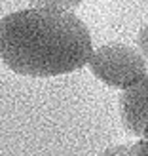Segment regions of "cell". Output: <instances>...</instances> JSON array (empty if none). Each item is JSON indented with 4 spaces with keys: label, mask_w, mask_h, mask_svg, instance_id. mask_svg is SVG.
<instances>
[{
    "label": "cell",
    "mask_w": 148,
    "mask_h": 156,
    "mask_svg": "<svg viewBox=\"0 0 148 156\" xmlns=\"http://www.w3.org/2000/svg\"><path fill=\"white\" fill-rule=\"evenodd\" d=\"M101 156H148V139L127 145H116L106 149Z\"/></svg>",
    "instance_id": "cell-4"
},
{
    "label": "cell",
    "mask_w": 148,
    "mask_h": 156,
    "mask_svg": "<svg viewBox=\"0 0 148 156\" xmlns=\"http://www.w3.org/2000/svg\"><path fill=\"white\" fill-rule=\"evenodd\" d=\"M143 139H148V124L144 126V129H143V135H141Z\"/></svg>",
    "instance_id": "cell-7"
},
{
    "label": "cell",
    "mask_w": 148,
    "mask_h": 156,
    "mask_svg": "<svg viewBox=\"0 0 148 156\" xmlns=\"http://www.w3.org/2000/svg\"><path fill=\"white\" fill-rule=\"evenodd\" d=\"M120 116L127 131L139 137L143 135V129L148 124V73L122 90Z\"/></svg>",
    "instance_id": "cell-3"
},
{
    "label": "cell",
    "mask_w": 148,
    "mask_h": 156,
    "mask_svg": "<svg viewBox=\"0 0 148 156\" xmlns=\"http://www.w3.org/2000/svg\"><path fill=\"white\" fill-rule=\"evenodd\" d=\"M91 74L110 88L123 90L146 74V61L131 46L112 42L91 51L88 61Z\"/></svg>",
    "instance_id": "cell-2"
},
{
    "label": "cell",
    "mask_w": 148,
    "mask_h": 156,
    "mask_svg": "<svg viewBox=\"0 0 148 156\" xmlns=\"http://www.w3.org/2000/svg\"><path fill=\"white\" fill-rule=\"evenodd\" d=\"M82 2L84 0H30L33 6H50V8H63V10H72Z\"/></svg>",
    "instance_id": "cell-5"
},
{
    "label": "cell",
    "mask_w": 148,
    "mask_h": 156,
    "mask_svg": "<svg viewBox=\"0 0 148 156\" xmlns=\"http://www.w3.org/2000/svg\"><path fill=\"white\" fill-rule=\"evenodd\" d=\"M93 42L85 23L71 10L33 6L0 21V57L15 74L50 78L88 65Z\"/></svg>",
    "instance_id": "cell-1"
},
{
    "label": "cell",
    "mask_w": 148,
    "mask_h": 156,
    "mask_svg": "<svg viewBox=\"0 0 148 156\" xmlns=\"http://www.w3.org/2000/svg\"><path fill=\"white\" fill-rule=\"evenodd\" d=\"M137 48L141 51V55L144 57V61L148 63V23L139 30V34H137Z\"/></svg>",
    "instance_id": "cell-6"
}]
</instances>
